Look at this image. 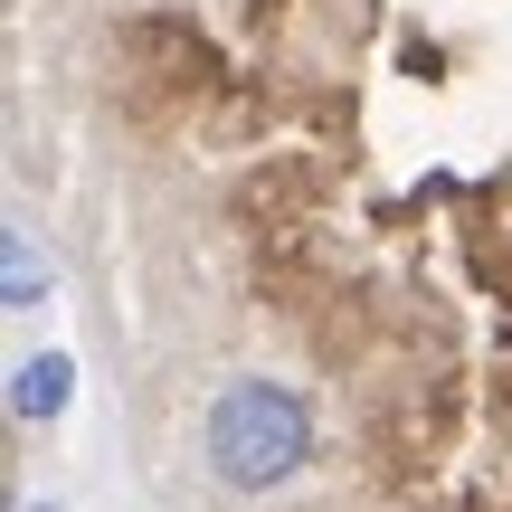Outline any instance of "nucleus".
<instances>
[{"label":"nucleus","instance_id":"nucleus-1","mask_svg":"<svg viewBox=\"0 0 512 512\" xmlns=\"http://www.w3.org/2000/svg\"><path fill=\"white\" fill-rule=\"evenodd\" d=\"M304 456H313V418H304V399H294V389L238 380L219 408H209V465H219V484H238V494L285 484Z\"/></svg>","mask_w":512,"mask_h":512},{"label":"nucleus","instance_id":"nucleus-2","mask_svg":"<svg viewBox=\"0 0 512 512\" xmlns=\"http://www.w3.org/2000/svg\"><path fill=\"white\" fill-rule=\"evenodd\" d=\"M67 389H76V361H67V351H38V361L29 370H19V380H10V408H19V418H48V408L57 399H67Z\"/></svg>","mask_w":512,"mask_h":512},{"label":"nucleus","instance_id":"nucleus-3","mask_svg":"<svg viewBox=\"0 0 512 512\" xmlns=\"http://www.w3.org/2000/svg\"><path fill=\"white\" fill-rule=\"evenodd\" d=\"M38 285H48V266H38V247H29V238H10V304H29Z\"/></svg>","mask_w":512,"mask_h":512}]
</instances>
